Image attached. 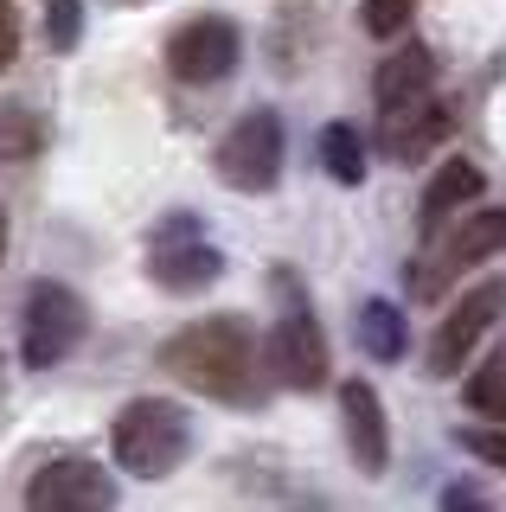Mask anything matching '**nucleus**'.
<instances>
[{"mask_svg":"<svg viewBox=\"0 0 506 512\" xmlns=\"http://www.w3.org/2000/svg\"><path fill=\"white\" fill-rule=\"evenodd\" d=\"M161 365L180 384H193L199 397H218V404H250L257 397V372H263V346L250 333V320L237 314H212L180 327L161 346Z\"/></svg>","mask_w":506,"mask_h":512,"instance_id":"nucleus-1","label":"nucleus"},{"mask_svg":"<svg viewBox=\"0 0 506 512\" xmlns=\"http://www.w3.org/2000/svg\"><path fill=\"white\" fill-rule=\"evenodd\" d=\"M109 448H116V468H129L141 480H161L193 448V416L180 404H167V397H135L116 416V429H109Z\"/></svg>","mask_w":506,"mask_h":512,"instance_id":"nucleus-2","label":"nucleus"},{"mask_svg":"<svg viewBox=\"0 0 506 512\" xmlns=\"http://www.w3.org/2000/svg\"><path fill=\"white\" fill-rule=\"evenodd\" d=\"M84 327H90V314H84V301H77V288L33 282L26 288V308H20V359L45 372V365L71 359L77 340H84Z\"/></svg>","mask_w":506,"mask_h":512,"instance_id":"nucleus-3","label":"nucleus"},{"mask_svg":"<svg viewBox=\"0 0 506 512\" xmlns=\"http://www.w3.org/2000/svg\"><path fill=\"white\" fill-rule=\"evenodd\" d=\"M212 160H218V180L231 192H270L282 180V122H276V109L237 116Z\"/></svg>","mask_w":506,"mask_h":512,"instance_id":"nucleus-4","label":"nucleus"},{"mask_svg":"<svg viewBox=\"0 0 506 512\" xmlns=\"http://www.w3.org/2000/svg\"><path fill=\"white\" fill-rule=\"evenodd\" d=\"M237 58H244V32L225 13H199L167 39V71L180 84H218V77H231Z\"/></svg>","mask_w":506,"mask_h":512,"instance_id":"nucleus-5","label":"nucleus"},{"mask_svg":"<svg viewBox=\"0 0 506 512\" xmlns=\"http://www.w3.org/2000/svg\"><path fill=\"white\" fill-rule=\"evenodd\" d=\"M500 308H506V282L494 276V282H474L462 301L449 308V320L436 327V340H430V372L436 378H455L462 365L474 359V346L487 340V327L500 320Z\"/></svg>","mask_w":506,"mask_h":512,"instance_id":"nucleus-6","label":"nucleus"},{"mask_svg":"<svg viewBox=\"0 0 506 512\" xmlns=\"http://www.w3.org/2000/svg\"><path fill=\"white\" fill-rule=\"evenodd\" d=\"M263 359H270V378L289 384V391H321L327 384V333L314 327V314L295 301V308H282L270 346H263Z\"/></svg>","mask_w":506,"mask_h":512,"instance_id":"nucleus-7","label":"nucleus"},{"mask_svg":"<svg viewBox=\"0 0 506 512\" xmlns=\"http://www.w3.org/2000/svg\"><path fill=\"white\" fill-rule=\"evenodd\" d=\"M506 250V212L500 205H481V212H462V224H455L449 237H442V250L430 256V269H410V288L417 295H436L449 276H462L468 263H481V256Z\"/></svg>","mask_w":506,"mask_h":512,"instance_id":"nucleus-8","label":"nucleus"},{"mask_svg":"<svg viewBox=\"0 0 506 512\" xmlns=\"http://www.w3.org/2000/svg\"><path fill=\"white\" fill-rule=\"evenodd\" d=\"M116 500V487H109V474L97 468V461H45V468L26 480V506H39V512H97Z\"/></svg>","mask_w":506,"mask_h":512,"instance_id":"nucleus-9","label":"nucleus"},{"mask_svg":"<svg viewBox=\"0 0 506 512\" xmlns=\"http://www.w3.org/2000/svg\"><path fill=\"white\" fill-rule=\"evenodd\" d=\"M148 269H154V282H161V288H173V295H193V288L218 282L225 256H218L212 244H199V231L180 218V224H167V231L154 237V256H148Z\"/></svg>","mask_w":506,"mask_h":512,"instance_id":"nucleus-10","label":"nucleus"},{"mask_svg":"<svg viewBox=\"0 0 506 512\" xmlns=\"http://www.w3.org/2000/svg\"><path fill=\"white\" fill-rule=\"evenodd\" d=\"M449 103H436V96H423V103L410 109H391V116H378V148L391 160H404V167H417V160H430L442 141H449Z\"/></svg>","mask_w":506,"mask_h":512,"instance_id":"nucleus-11","label":"nucleus"},{"mask_svg":"<svg viewBox=\"0 0 506 512\" xmlns=\"http://www.w3.org/2000/svg\"><path fill=\"white\" fill-rule=\"evenodd\" d=\"M340 416H346V442H353V461L366 474H385L391 461V429H385V404L366 378H346L340 384Z\"/></svg>","mask_w":506,"mask_h":512,"instance_id":"nucleus-12","label":"nucleus"},{"mask_svg":"<svg viewBox=\"0 0 506 512\" xmlns=\"http://www.w3.org/2000/svg\"><path fill=\"white\" fill-rule=\"evenodd\" d=\"M372 96H378V116H391V109H410V103H423V96H436V58H430V45H398V52L378 64Z\"/></svg>","mask_w":506,"mask_h":512,"instance_id":"nucleus-13","label":"nucleus"},{"mask_svg":"<svg viewBox=\"0 0 506 512\" xmlns=\"http://www.w3.org/2000/svg\"><path fill=\"white\" fill-rule=\"evenodd\" d=\"M481 167H474V160H442V167L430 173V186H423V231H442V224L449 218H462L474 199H481Z\"/></svg>","mask_w":506,"mask_h":512,"instance_id":"nucleus-14","label":"nucleus"},{"mask_svg":"<svg viewBox=\"0 0 506 512\" xmlns=\"http://www.w3.org/2000/svg\"><path fill=\"white\" fill-rule=\"evenodd\" d=\"M321 160H327V173H334L340 186H359L366 180V141H359V128L353 122H327L321 128Z\"/></svg>","mask_w":506,"mask_h":512,"instance_id":"nucleus-15","label":"nucleus"},{"mask_svg":"<svg viewBox=\"0 0 506 512\" xmlns=\"http://www.w3.org/2000/svg\"><path fill=\"white\" fill-rule=\"evenodd\" d=\"M468 410L474 416H494V423H506V352H494V359H481L462 384Z\"/></svg>","mask_w":506,"mask_h":512,"instance_id":"nucleus-16","label":"nucleus"},{"mask_svg":"<svg viewBox=\"0 0 506 512\" xmlns=\"http://www.w3.org/2000/svg\"><path fill=\"white\" fill-rule=\"evenodd\" d=\"M359 340H366L372 359H398L404 352V314L391 301H366L359 308Z\"/></svg>","mask_w":506,"mask_h":512,"instance_id":"nucleus-17","label":"nucleus"},{"mask_svg":"<svg viewBox=\"0 0 506 512\" xmlns=\"http://www.w3.org/2000/svg\"><path fill=\"white\" fill-rule=\"evenodd\" d=\"M410 13H417V0H366V7H359V20H366L372 39H404Z\"/></svg>","mask_w":506,"mask_h":512,"instance_id":"nucleus-18","label":"nucleus"},{"mask_svg":"<svg viewBox=\"0 0 506 512\" xmlns=\"http://www.w3.org/2000/svg\"><path fill=\"white\" fill-rule=\"evenodd\" d=\"M77 26H84V7H77V0H45V45H52V52H71Z\"/></svg>","mask_w":506,"mask_h":512,"instance_id":"nucleus-19","label":"nucleus"},{"mask_svg":"<svg viewBox=\"0 0 506 512\" xmlns=\"http://www.w3.org/2000/svg\"><path fill=\"white\" fill-rule=\"evenodd\" d=\"M33 122H26V109L20 103H7V109H0V154H7V160H26V154H33Z\"/></svg>","mask_w":506,"mask_h":512,"instance_id":"nucleus-20","label":"nucleus"},{"mask_svg":"<svg viewBox=\"0 0 506 512\" xmlns=\"http://www.w3.org/2000/svg\"><path fill=\"white\" fill-rule=\"evenodd\" d=\"M462 448L481 461H494V468H506V429H462Z\"/></svg>","mask_w":506,"mask_h":512,"instance_id":"nucleus-21","label":"nucleus"},{"mask_svg":"<svg viewBox=\"0 0 506 512\" xmlns=\"http://www.w3.org/2000/svg\"><path fill=\"white\" fill-rule=\"evenodd\" d=\"M20 58V13H13V0H0V71Z\"/></svg>","mask_w":506,"mask_h":512,"instance_id":"nucleus-22","label":"nucleus"},{"mask_svg":"<svg viewBox=\"0 0 506 512\" xmlns=\"http://www.w3.org/2000/svg\"><path fill=\"white\" fill-rule=\"evenodd\" d=\"M0 256H7V218H0Z\"/></svg>","mask_w":506,"mask_h":512,"instance_id":"nucleus-23","label":"nucleus"}]
</instances>
